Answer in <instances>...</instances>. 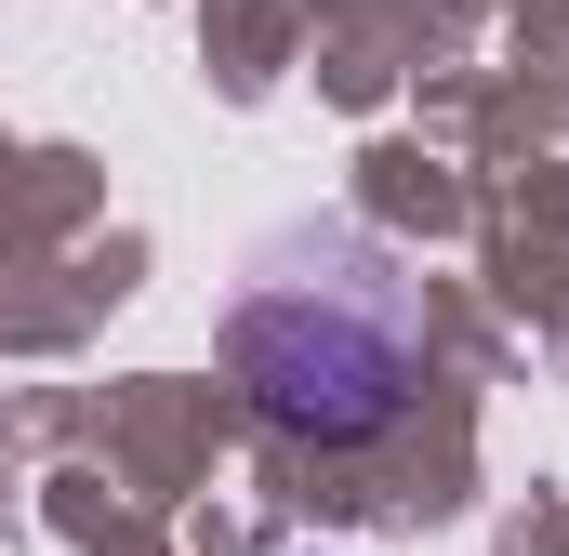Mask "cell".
<instances>
[{"instance_id": "1", "label": "cell", "mask_w": 569, "mask_h": 556, "mask_svg": "<svg viewBox=\"0 0 569 556\" xmlns=\"http://www.w3.org/2000/svg\"><path fill=\"white\" fill-rule=\"evenodd\" d=\"M212 345H226L266 437L371 450L425 398V278L345 212H291L239 252L226 305H212Z\"/></svg>"}]
</instances>
